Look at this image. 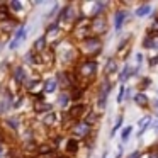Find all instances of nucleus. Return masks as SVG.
Instances as JSON below:
<instances>
[{
  "label": "nucleus",
  "mask_w": 158,
  "mask_h": 158,
  "mask_svg": "<svg viewBox=\"0 0 158 158\" xmlns=\"http://www.w3.org/2000/svg\"><path fill=\"white\" fill-rule=\"evenodd\" d=\"M92 21H90L89 17H85V15H80L78 19L75 21V24H73V34H75V38L78 39V41H85L87 38H90L92 36Z\"/></svg>",
  "instance_id": "obj_1"
},
{
  "label": "nucleus",
  "mask_w": 158,
  "mask_h": 158,
  "mask_svg": "<svg viewBox=\"0 0 158 158\" xmlns=\"http://www.w3.org/2000/svg\"><path fill=\"white\" fill-rule=\"evenodd\" d=\"M80 51H82L89 60H90V56L100 55V51H102V41H100V38H97V36L87 38L85 41H82V44H80Z\"/></svg>",
  "instance_id": "obj_2"
},
{
  "label": "nucleus",
  "mask_w": 158,
  "mask_h": 158,
  "mask_svg": "<svg viewBox=\"0 0 158 158\" xmlns=\"http://www.w3.org/2000/svg\"><path fill=\"white\" fill-rule=\"evenodd\" d=\"M97 73V63L95 60H85L82 61L75 70L77 80H92Z\"/></svg>",
  "instance_id": "obj_3"
},
{
  "label": "nucleus",
  "mask_w": 158,
  "mask_h": 158,
  "mask_svg": "<svg viewBox=\"0 0 158 158\" xmlns=\"http://www.w3.org/2000/svg\"><path fill=\"white\" fill-rule=\"evenodd\" d=\"M92 133V126L87 124L85 121H75V124L72 126V134H73V139H85V138L90 136Z\"/></svg>",
  "instance_id": "obj_4"
},
{
  "label": "nucleus",
  "mask_w": 158,
  "mask_h": 158,
  "mask_svg": "<svg viewBox=\"0 0 158 158\" xmlns=\"http://www.w3.org/2000/svg\"><path fill=\"white\" fill-rule=\"evenodd\" d=\"M78 17H80V15H78L77 7H75V5H72V4H68V5H65V7L60 10L58 21H60V22H73V24H75V21H77Z\"/></svg>",
  "instance_id": "obj_5"
},
{
  "label": "nucleus",
  "mask_w": 158,
  "mask_h": 158,
  "mask_svg": "<svg viewBox=\"0 0 158 158\" xmlns=\"http://www.w3.org/2000/svg\"><path fill=\"white\" fill-rule=\"evenodd\" d=\"M110 90H112V85H110L109 80H104L100 83V89H99V99H97V109L102 110L107 104V97H109Z\"/></svg>",
  "instance_id": "obj_6"
},
{
  "label": "nucleus",
  "mask_w": 158,
  "mask_h": 158,
  "mask_svg": "<svg viewBox=\"0 0 158 158\" xmlns=\"http://www.w3.org/2000/svg\"><path fill=\"white\" fill-rule=\"evenodd\" d=\"M27 32H29V27H26V26L19 27L17 32H15V36H14V39H12L10 44H9V49H10V51H15V49H17L19 46H21L22 43L26 41V38H27Z\"/></svg>",
  "instance_id": "obj_7"
},
{
  "label": "nucleus",
  "mask_w": 158,
  "mask_h": 158,
  "mask_svg": "<svg viewBox=\"0 0 158 158\" xmlns=\"http://www.w3.org/2000/svg\"><path fill=\"white\" fill-rule=\"evenodd\" d=\"M61 34H63V29L60 27L58 24H51L46 29L44 38L48 43H58V41H61Z\"/></svg>",
  "instance_id": "obj_8"
},
{
  "label": "nucleus",
  "mask_w": 158,
  "mask_h": 158,
  "mask_svg": "<svg viewBox=\"0 0 158 158\" xmlns=\"http://www.w3.org/2000/svg\"><path fill=\"white\" fill-rule=\"evenodd\" d=\"M92 34H95L97 38H99V34H102V32H106L107 29V21L104 15H99V17H94L92 19Z\"/></svg>",
  "instance_id": "obj_9"
},
{
  "label": "nucleus",
  "mask_w": 158,
  "mask_h": 158,
  "mask_svg": "<svg viewBox=\"0 0 158 158\" xmlns=\"http://www.w3.org/2000/svg\"><path fill=\"white\" fill-rule=\"evenodd\" d=\"M129 53H131V41H129V38H124L123 41L117 44V58L126 60Z\"/></svg>",
  "instance_id": "obj_10"
},
{
  "label": "nucleus",
  "mask_w": 158,
  "mask_h": 158,
  "mask_svg": "<svg viewBox=\"0 0 158 158\" xmlns=\"http://www.w3.org/2000/svg\"><path fill=\"white\" fill-rule=\"evenodd\" d=\"M127 17H129L127 10H117L116 15H114V29H116V31H121L124 22L127 21Z\"/></svg>",
  "instance_id": "obj_11"
},
{
  "label": "nucleus",
  "mask_w": 158,
  "mask_h": 158,
  "mask_svg": "<svg viewBox=\"0 0 158 158\" xmlns=\"http://www.w3.org/2000/svg\"><path fill=\"white\" fill-rule=\"evenodd\" d=\"M53 61H55V51L53 49H44L43 53H39L38 55V63L39 65H53Z\"/></svg>",
  "instance_id": "obj_12"
},
{
  "label": "nucleus",
  "mask_w": 158,
  "mask_h": 158,
  "mask_svg": "<svg viewBox=\"0 0 158 158\" xmlns=\"http://www.w3.org/2000/svg\"><path fill=\"white\" fill-rule=\"evenodd\" d=\"M87 112H89V110H87V109H85V106H83V104H80V102L73 104L72 109L68 110L70 117H73V119H78V121H80V117H82L83 114H87Z\"/></svg>",
  "instance_id": "obj_13"
},
{
  "label": "nucleus",
  "mask_w": 158,
  "mask_h": 158,
  "mask_svg": "<svg viewBox=\"0 0 158 158\" xmlns=\"http://www.w3.org/2000/svg\"><path fill=\"white\" fill-rule=\"evenodd\" d=\"M26 78H27V73H26V70L22 68V66H15L14 68V80L17 83H24L26 85Z\"/></svg>",
  "instance_id": "obj_14"
},
{
  "label": "nucleus",
  "mask_w": 158,
  "mask_h": 158,
  "mask_svg": "<svg viewBox=\"0 0 158 158\" xmlns=\"http://www.w3.org/2000/svg\"><path fill=\"white\" fill-rule=\"evenodd\" d=\"M60 117H61L60 112H49L48 116L44 117V124L49 126V127H53V126H56V124L60 123Z\"/></svg>",
  "instance_id": "obj_15"
},
{
  "label": "nucleus",
  "mask_w": 158,
  "mask_h": 158,
  "mask_svg": "<svg viewBox=\"0 0 158 158\" xmlns=\"http://www.w3.org/2000/svg\"><path fill=\"white\" fill-rule=\"evenodd\" d=\"M150 123H151V117H150V116L141 117V119H139V123H138V126H139V129H138V138H141V136H143V133H144V131H146L148 127L151 126Z\"/></svg>",
  "instance_id": "obj_16"
},
{
  "label": "nucleus",
  "mask_w": 158,
  "mask_h": 158,
  "mask_svg": "<svg viewBox=\"0 0 158 158\" xmlns=\"http://www.w3.org/2000/svg\"><path fill=\"white\" fill-rule=\"evenodd\" d=\"M104 68H106V70H104L106 75H112V73H116L117 72V58H109Z\"/></svg>",
  "instance_id": "obj_17"
},
{
  "label": "nucleus",
  "mask_w": 158,
  "mask_h": 158,
  "mask_svg": "<svg viewBox=\"0 0 158 158\" xmlns=\"http://www.w3.org/2000/svg\"><path fill=\"white\" fill-rule=\"evenodd\" d=\"M46 44H48V41H46L44 36H41V38H38L34 41V44H32V49H34L36 53H43L46 49Z\"/></svg>",
  "instance_id": "obj_18"
},
{
  "label": "nucleus",
  "mask_w": 158,
  "mask_h": 158,
  "mask_svg": "<svg viewBox=\"0 0 158 158\" xmlns=\"http://www.w3.org/2000/svg\"><path fill=\"white\" fill-rule=\"evenodd\" d=\"M43 89H44V92H55L56 89H58V82H56V78H49L46 80V82H43Z\"/></svg>",
  "instance_id": "obj_19"
},
{
  "label": "nucleus",
  "mask_w": 158,
  "mask_h": 158,
  "mask_svg": "<svg viewBox=\"0 0 158 158\" xmlns=\"http://www.w3.org/2000/svg\"><path fill=\"white\" fill-rule=\"evenodd\" d=\"M134 73H136V70H131V66L126 65L123 70H121V73H119V82H126V80L129 78L131 75H134Z\"/></svg>",
  "instance_id": "obj_20"
},
{
  "label": "nucleus",
  "mask_w": 158,
  "mask_h": 158,
  "mask_svg": "<svg viewBox=\"0 0 158 158\" xmlns=\"http://www.w3.org/2000/svg\"><path fill=\"white\" fill-rule=\"evenodd\" d=\"M136 17H144V15H148V14H151V5L150 4H143V5H139V7L136 9Z\"/></svg>",
  "instance_id": "obj_21"
},
{
  "label": "nucleus",
  "mask_w": 158,
  "mask_h": 158,
  "mask_svg": "<svg viewBox=\"0 0 158 158\" xmlns=\"http://www.w3.org/2000/svg\"><path fill=\"white\" fill-rule=\"evenodd\" d=\"M78 141L77 139H73V138H70L68 141H66V146H65V150L68 151V153H77L78 151Z\"/></svg>",
  "instance_id": "obj_22"
},
{
  "label": "nucleus",
  "mask_w": 158,
  "mask_h": 158,
  "mask_svg": "<svg viewBox=\"0 0 158 158\" xmlns=\"http://www.w3.org/2000/svg\"><path fill=\"white\" fill-rule=\"evenodd\" d=\"M134 102H136L139 107H144V106H148V97L144 95L143 92H138L136 95H134Z\"/></svg>",
  "instance_id": "obj_23"
},
{
  "label": "nucleus",
  "mask_w": 158,
  "mask_h": 158,
  "mask_svg": "<svg viewBox=\"0 0 158 158\" xmlns=\"http://www.w3.org/2000/svg\"><path fill=\"white\" fill-rule=\"evenodd\" d=\"M82 94H83V87H75V89H72V95H70V99L75 102V100H80L82 99Z\"/></svg>",
  "instance_id": "obj_24"
},
{
  "label": "nucleus",
  "mask_w": 158,
  "mask_h": 158,
  "mask_svg": "<svg viewBox=\"0 0 158 158\" xmlns=\"http://www.w3.org/2000/svg\"><path fill=\"white\" fill-rule=\"evenodd\" d=\"M70 100H72V99H70V94H66V92H61V95L58 97V104L61 107H66L70 104Z\"/></svg>",
  "instance_id": "obj_25"
},
{
  "label": "nucleus",
  "mask_w": 158,
  "mask_h": 158,
  "mask_svg": "<svg viewBox=\"0 0 158 158\" xmlns=\"http://www.w3.org/2000/svg\"><path fill=\"white\" fill-rule=\"evenodd\" d=\"M97 121H99V114H97V112H94V110L87 112V119H85L87 124H90V126H92V124L97 123Z\"/></svg>",
  "instance_id": "obj_26"
},
{
  "label": "nucleus",
  "mask_w": 158,
  "mask_h": 158,
  "mask_svg": "<svg viewBox=\"0 0 158 158\" xmlns=\"http://www.w3.org/2000/svg\"><path fill=\"white\" fill-rule=\"evenodd\" d=\"M131 133H133V127H131V126H126V127L123 129V133H121V141H123V143H126V141L129 139Z\"/></svg>",
  "instance_id": "obj_27"
},
{
  "label": "nucleus",
  "mask_w": 158,
  "mask_h": 158,
  "mask_svg": "<svg viewBox=\"0 0 158 158\" xmlns=\"http://www.w3.org/2000/svg\"><path fill=\"white\" fill-rule=\"evenodd\" d=\"M121 126H123V114L117 116V121H116V124H114L112 131H110V138H114V134L117 133V129H121Z\"/></svg>",
  "instance_id": "obj_28"
},
{
  "label": "nucleus",
  "mask_w": 158,
  "mask_h": 158,
  "mask_svg": "<svg viewBox=\"0 0 158 158\" xmlns=\"http://www.w3.org/2000/svg\"><path fill=\"white\" fill-rule=\"evenodd\" d=\"M9 9H10V12H19V10H22V4L12 0V2H9Z\"/></svg>",
  "instance_id": "obj_29"
},
{
  "label": "nucleus",
  "mask_w": 158,
  "mask_h": 158,
  "mask_svg": "<svg viewBox=\"0 0 158 158\" xmlns=\"http://www.w3.org/2000/svg\"><path fill=\"white\" fill-rule=\"evenodd\" d=\"M143 48H144V49H153V36H151V34H148L146 38H144Z\"/></svg>",
  "instance_id": "obj_30"
},
{
  "label": "nucleus",
  "mask_w": 158,
  "mask_h": 158,
  "mask_svg": "<svg viewBox=\"0 0 158 158\" xmlns=\"http://www.w3.org/2000/svg\"><path fill=\"white\" fill-rule=\"evenodd\" d=\"M5 123H7V126H10L12 129H19V121L15 119V117H9Z\"/></svg>",
  "instance_id": "obj_31"
},
{
  "label": "nucleus",
  "mask_w": 158,
  "mask_h": 158,
  "mask_svg": "<svg viewBox=\"0 0 158 158\" xmlns=\"http://www.w3.org/2000/svg\"><path fill=\"white\" fill-rule=\"evenodd\" d=\"M38 151H39V155H46V153H51V151H55V150H53L49 144H41Z\"/></svg>",
  "instance_id": "obj_32"
},
{
  "label": "nucleus",
  "mask_w": 158,
  "mask_h": 158,
  "mask_svg": "<svg viewBox=\"0 0 158 158\" xmlns=\"http://www.w3.org/2000/svg\"><path fill=\"white\" fill-rule=\"evenodd\" d=\"M124 99H126V87H121V89H119V94H117V97H116V100H117V102H123V100Z\"/></svg>",
  "instance_id": "obj_33"
},
{
  "label": "nucleus",
  "mask_w": 158,
  "mask_h": 158,
  "mask_svg": "<svg viewBox=\"0 0 158 158\" xmlns=\"http://www.w3.org/2000/svg\"><path fill=\"white\" fill-rule=\"evenodd\" d=\"M150 34H158V19H155L153 26H151V32Z\"/></svg>",
  "instance_id": "obj_34"
},
{
  "label": "nucleus",
  "mask_w": 158,
  "mask_h": 158,
  "mask_svg": "<svg viewBox=\"0 0 158 158\" xmlns=\"http://www.w3.org/2000/svg\"><path fill=\"white\" fill-rule=\"evenodd\" d=\"M39 158H58V155H56V151H51L46 155H39Z\"/></svg>",
  "instance_id": "obj_35"
},
{
  "label": "nucleus",
  "mask_w": 158,
  "mask_h": 158,
  "mask_svg": "<svg viewBox=\"0 0 158 158\" xmlns=\"http://www.w3.org/2000/svg\"><path fill=\"white\" fill-rule=\"evenodd\" d=\"M126 158H141V151H138V150H134L133 153H129Z\"/></svg>",
  "instance_id": "obj_36"
},
{
  "label": "nucleus",
  "mask_w": 158,
  "mask_h": 158,
  "mask_svg": "<svg viewBox=\"0 0 158 158\" xmlns=\"http://www.w3.org/2000/svg\"><path fill=\"white\" fill-rule=\"evenodd\" d=\"M150 85H151V80L150 78H143V80H141V87H143V89H148Z\"/></svg>",
  "instance_id": "obj_37"
},
{
  "label": "nucleus",
  "mask_w": 158,
  "mask_h": 158,
  "mask_svg": "<svg viewBox=\"0 0 158 158\" xmlns=\"http://www.w3.org/2000/svg\"><path fill=\"white\" fill-rule=\"evenodd\" d=\"M148 158H158V148L156 150H151L150 153H148Z\"/></svg>",
  "instance_id": "obj_38"
},
{
  "label": "nucleus",
  "mask_w": 158,
  "mask_h": 158,
  "mask_svg": "<svg viewBox=\"0 0 158 158\" xmlns=\"http://www.w3.org/2000/svg\"><path fill=\"white\" fill-rule=\"evenodd\" d=\"M4 155V148H2V144H0V156Z\"/></svg>",
  "instance_id": "obj_39"
},
{
  "label": "nucleus",
  "mask_w": 158,
  "mask_h": 158,
  "mask_svg": "<svg viewBox=\"0 0 158 158\" xmlns=\"http://www.w3.org/2000/svg\"><path fill=\"white\" fill-rule=\"evenodd\" d=\"M155 129H156V131H158V123H156V124H155Z\"/></svg>",
  "instance_id": "obj_40"
},
{
  "label": "nucleus",
  "mask_w": 158,
  "mask_h": 158,
  "mask_svg": "<svg viewBox=\"0 0 158 158\" xmlns=\"http://www.w3.org/2000/svg\"><path fill=\"white\" fill-rule=\"evenodd\" d=\"M156 114H158V112H156Z\"/></svg>",
  "instance_id": "obj_41"
}]
</instances>
